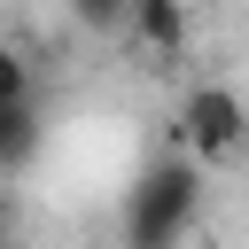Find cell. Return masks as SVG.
I'll return each mask as SVG.
<instances>
[{"label":"cell","mask_w":249,"mask_h":249,"mask_svg":"<svg viewBox=\"0 0 249 249\" xmlns=\"http://www.w3.org/2000/svg\"><path fill=\"white\" fill-rule=\"evenodd\" d=\"M171 132H179V156H195V163H233V156L249 148V101H241L233 86H187Z\"/></svg>","instance_id":"2"},{"label":"cell","mask_w":249,"mask_h":249,"mask_svg":"<svg viewBox=\"0 0 249 249\" xmlns=\"http://www.w3.org/2000/svg\"><path fill=\"white\" fill-rule=\"evenodd\" d=\"M124 39H132L140 54H156V62H171V54H187V39H195V8H187V0H132Z\"/></svg>","instance_id":"3"},{"label":"cell","mask_w":249,"mask_h":249,"mask_svg":"<svg viewBox=\"0 0 249 249\" xmlns=\"http://www.w3.org/2000/svg\"><path fill=\"white\" fill-rule=\"evenodd\" d=\"M0 233H8V202H0Z\"/></svg>","instance_id":"7"},{"label":"cell","mask_w":249,"mask_h":249,"mask_svg":"<svg viewBox=\"0 0 249 249\" xmlns=\"http://www.w3.org/2000/svg\"><path fill=\"white\" fill-rule=\"evenodd\" d=\"M39 140H47L39 101H0V179H8V171H23V163L39 156Z\"/></svg>","instance_id":"4"},{"label":"cell","mask_w":249,"mask_h":249,"mask_svg":"<svg viewBox=\"0 0 249 249\" xmlns=\"http://www.w3.org/2000/svg\"><path fill=\"white\" fill-rule=\"evenodd\" d=\"M0 101H31V62H23V47H8V39H0Z\"/></svg>","instance_id":"6"},{"label":"cell","mask_w":249,"mask_h":249,"mask_svg":"<svg viewBox=\"0 0 249 249\" xmlns=\"http://www.w3.org/2000/svg\"><path fill=\"white\" fill-rule=\"evenodd\" d=\"M195 218H202V163L171 148V156H148L132 171L117 233H124V249H187Z\"/></svg>","instance_id":"1"},{"label":"cell","mask_w":249,"mask_h":249,"mask_svg":"<svg viewBox=\"0 0 249 249\" xmlns=\"http://www.w3.org/2000/svg\"><path fill=\"white\" fill-rule=\"evenodd\" d=\"M62 8H70V23L93 31V39H109V31L132 23V0H62Z\"/></svg>","instance_id":"5"}]
</instances>
